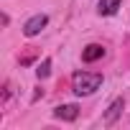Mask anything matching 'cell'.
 Segmentation results:
<instances>
[{"label": "cell", "instance_id": "6", "mask_svg": "<svg viewBox=\"0 0 130 130\" xmlns=\"http://www.w3.org/2000/svg\"><path fill=\"white\" fill-rule=\"evenodd\" d=\"M120 8V0H100L97 3V13L100 15H115Z\"/></svg>", "mask_w": 130, "mask_h": 130}, {"label": "cell", "instance_id": "7", "mask_svg": "<svg viewBox=\"0 0 130 130\" xmlns=\"http://www.w3.org/2000/svg\"><path fill=\"white\" fill-rule=\"evenodd\" d=\"M51 74V59H43L41 64H38V69H36V77L38 79H46Z\"/></svg>", "mask_w": 130, "mask_h": 130}, {"label": "cell", "instance_id": "2", "mask_svg": "<svg viewBox=\"0 0 130 130\" xmlns=\"http://www.w3.org/2000/svg\"><path fill=\"white\" fill-rule=\"evenodd\" d=\"M46 23H48V18H46L43 13H38V15H33V18H28V21H26L23 33H26L28 38H33V36H38V33L46 28Z\"/></svg>", "mask_w": 130, "mask_h": 130}, {"label": "cell", "instance_id": "4", "mask_svg": "<svg viewBox=\"0 0 130 130\" xmlns=\"http://www.w3.org/2000/svg\"><path fill=\"white\" fill-rule=\"evenodd\" d=\"M77 115H79V107H77V105H59V107L54 110V117L67 120V122H74Z\"/></svg>", "mask_w": 130, "mask_h": 130}, {"label": "cell", "instance_id": "5", "mask_svg": "<svg viewBox=\"0 0 130 130\" xmlns=\"http://www.w3.org/2000/svg\"><path fill=\"white\" fill-rule=\"evenodd\" d=\"M105 56V48L100 46V43H89L84 51H82V61H87V64H92V61H97V59H102Z\"/></svg>", "mask_w": 130, "mask_h": 130}, {"label": "cell", "instance_id": "3", "mask_svg": "<svg viewBox=\"0 0 130 130\" xmlns=\"http://www.w3.org/2000/svg\"><path fill=\"white\" fill-rule=\"evenodd\" d=\"M122 107H125L122 100H112L110 107H107V112H105V117H102V122H105V125H115L117 117H120V112H122Z\"/></svg>", "mask_w": 130, "mask_h": 130}, {"label": "cell", "instance_id": "1", "mask_svg": "<svg viewBox=\"0 0 130 130\" xmlns=\"http://www.w3.org/2000/svg\"><path fill=\"white\" fill-rule=\"evenodd\" d=\"M100 87H102V74H97V72H77L72 77V89L79 97H87V94L97 92Z\"/></svg>", "mask_w": 130, "mask_h": 130}]
</instances>
